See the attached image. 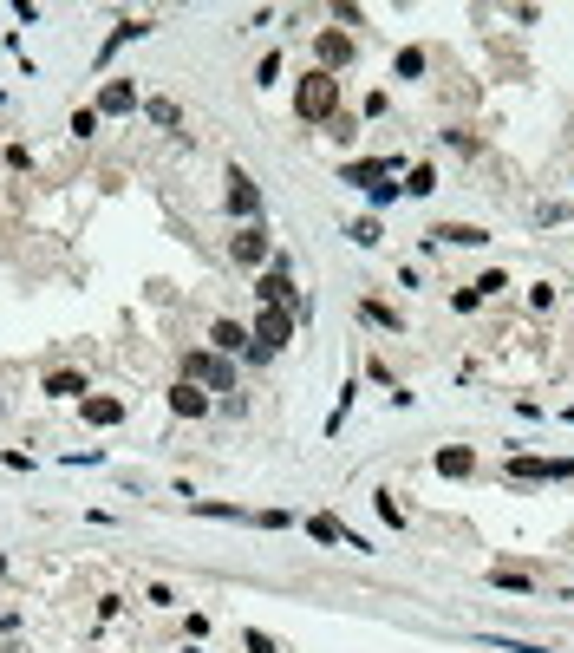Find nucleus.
Masks as SVG:
<instances>
[{"mask_svg": "<svg viewBox=\"0 0 574 653\" xmlns=\"http://www.w3.org/2000/svg\"><path fill=\"white\" fill-rule=\"evenodd\" d=\"M294 112L307 118V124H326V118H340V78L314 66V72H307V78L294 86Z\"/></svg>", "mask_w": 574, "mask_h": 653, "instance_id": "f257e3e1", "label": "nucleus"}, {"mask_svg": "<svg viewBox=\"0 0 574 653\" xmlns=\"http://www.w3.org/2000/svg\"><path fill=\"white\" fill-rule=\"evenodd\" d=\"M294 340V314L287 308H261V320H255V346L261 353H281Z\"/></svg>", "mask_w": 574, "mask_h": 653, "instance_id": "f03ea898", "label": "nucleus"}, {"mask_svg": "<svg viewBox=\"0 0 574 653\" xmlns=\"http://www.w3.org/2000/svg\"><path fill=\"white\" fill-rule=\"evenodd\" d=\"M568 471H574L568 457H515V464H509L515 483H555V477H568Z\"/></svg>", "mask_w": 574, "mask_h": 653, "instance_id": "7ed1b4c3", "label": "nucleus"}, {"mask_svg": "<svg viewBox=\"0 0 574 653\" xmlns=\"http://www.w3.org/2000/svg\"><path fill=\"white\" fill-rule=\"evenodd\" d=\"M183 379H209L215 392H229V386H235V366L209 360V353H183Z\"/></svg>", "mask_w": 574, "mask_h": 653, "instance_id": "20e7f679", "label": "nucleus"}, {"mask_svg": "<svg viewBox=\"0 0 574 653\" xmlns=\"http://www.w3.org/2000/svg\"><path fill=\"white\" fill-rule=\"evenodd\" d=\"M229 216H241V223H255V216H261V189L249 183V177H229Z\"/></svg>", "mask_w": 574, "mask_h": 653, "instance_id": "39448f33", "label": "nucleus"}, {"mask_svg": "<svg viewBox=\"0 0 574 653\" xmlns=\"http://www.w3.org/2000/svg\"><path fill=\"white\" fill-rule=\"evenodd\" d=\"M392 170H398V157H372V163H346L340 170V183H392Z\"/></svg>", "mask_w": 574, "mask_h": 653, "instance_id": "423d86ee", "label": "nucleus"}, {"mask_svg": "<svg viewBox=\"0 0 574 653\" xmlns=\"http://www.w3.org/2000/svg\"><path fill=\"white\" fill-rule=\"evenodd\" d=\"M229 249H235V262H241V268L268 262V229H261V223H249V229H241V235L229 242Z\"/></svg>", "mask_w": 574, "mask_h": 653, "instance_id": "0eeeda50", "label": "nucleus"}, {"mask_svg": "<svg viewBox=\"0 0 574 653\" xmlns=\"http://www.w3.org/2000/svg\"><path fill=\"white\" fill-rule=\"evenodd\" d=\"M105 112H138V86H131V78H112V86L98 92V118Z\"/></svg>", "mask_w": 574, "mask_h": 653, "instance_id": "6e6552de", "label": "nucleus"}, {"mask_svg": "<svg viewBox=\"0 0 574 653\" xmlns=\"http://www.w3.org/2000/svg\"><path fill=\"white\" fill-rule=\"evenodd\" d=\"M307 536H314V542H340V549H366V542L352 536V529H340V516H314Z\"/></svg>", "mask_w": 574, "mask_h": 653, "instance_id": "1a4fd4ad", "label": "nucleus"}, {"mask_svg": "<svg viewBox=\"0 0 574 653\" xmlns=\"http://www.w3.org/2000/svg\"><path fill=\"white\" fill-rule=\"evenodd\" d=\"M170 412H177V418H203V412H209V392H196L189 379H177V392H170Z\"/></svg>", "mask_w": 574, "mask_h": 653, "instance_id": "9d476101", "label": "nucleus"}, {"mask_svg": "<svg viewBox=\"0 0 574 653\" xmlns=\"http://www.w3.org/2000/svg\"><path fill=\"white\" fill-rule=\"evenodd\" d=\"M261 308H287L294 301V275H287V268H275V275H261Z\"/></svg>", "mask_w": 574, "mask_h": 653, "instance_id": "9b49d317", "label": "nucleus"}, {"mask_svg": "<svg viewBox=\"0 0 574 653\" xmlns=\"http://www.w3.org/2000/svg\"><path fill=\"white\" fill-rule=\"evenodd\" d=\"M78 418H86V425H118L124 418V399H78Z\"/></svg>", "mask_w": 574, "mask_h": 653, "instance_id": "f8f14e48", "label": "nucleus"}, {"mask_svg": "<svg viewBox=\"0 0 574 653\" xmlns=\"http://www.w3.org/2000/svg\"><path fill=\"white\" fill-rule=\"evenodd\" d=\"M314 46H320V72H333V66L352 60V40H346V33H320Z\"/></svg>", "mask_w": 574, "mask_h": 653, "instance_id": "ddd939ff", "label": "nucleus"}, {"mask_svg": "<svg viewBox=\"0 0 574 653\" xmlns=\"http://www.w3.org/2000/svg\"><path fill=\"white\" fill-rule=\"evenodd\" d=\"M431 242H457V249H477V242H489L477 223H444V229H431Z\"/></svg>", "mask_w": 574, "mask_h": 653, "instance_id": "4468645a", "label": "nucleus"}, {"mask_svg": "<svg viewBox=\"0 0 574 653\" xmlns=\"http://www.w3.org/2000/svg\"><path fill=\"white\" fill-rule=\"evenodd\" d=\"M209 340L223 346V353H241V346H249V326H235V320H215V326H209Z\"/></svg>", "mask_w": 574, "mask_h": 653, "instance_id": "2eb2a0df", "label": "nucleus"}, {"mask_svg": "<svg viewBox=\"0 0 574 653\" xmlns=\"http://www.w3.org/2000/svg\"><path fill=\"white\" fill-rule=\"evenodd\" d=\"M437 471H444V477H470V471H477V457L463 451V445H451V451H437Z\"/></svg>", "mask_w": 574, "mask_h": 653, "instance_id": "dca6fc26", "label": "nucleus"}, {"mask_svg": "<svg viewBox=\"0 0 574 653\" xmlns=\"http://www.w3.org/2000/svg\"><path fill=\"white\" fill-rule=\"evenodd\" d=\"M46 392H52V399H86V379H78V372H52Z\"/></svg>", "mask_w": 574, "mask_h": 653, "instance_id": "f3484780", "label": "nucleus"}, {"mask_svg": "<svg viewBox=\"0 0 574 653\" xmlns=\"http://www.w3.org/2000/svg\"><path fill=\"white\" fill-rule=\"evenodd\" d=\"M431 183H437L431 163H412V183H405V189H412V197H431Z\"/></svg>", "mask_w": 574, "mask_h": 653, "instance_id": "a211bd4d", "label": "nucleus"}, {"mask_svg": "<svg viewBox=\"0 0 574 653\" xmlns=\"http://www.w3.org/2000/svg\"><path fill=\"white\" fill-rule=\"evenodd\" d=\"M418 72H424V52L405 46V52H398V78H418Z\"/></svg>", "mask_w": 574, "mask_h": 653, "instance_id": "6ab92c4d", "label": "nucleus"}, {"mask_svg": "<svg viewBox=\"0 0 574 653\" xmlns=\"http://www.w3.org/2000/svg\"><path fill=\"white\" fill-rule=\"evenodd\" d=\"M346 235H352V242H360V249H372V242H378V223H372V216H360V223H352Z\"/></svg>", "mask_w": 574, "mask_h": 653, "instance_id": "aec40b11", "label": "nucleus"}, {"mask_svg": "<svg viewBox=\"0 0 574 653\" xmlns=\"http://www.w3.org/2000/svg\"><path fill=\"white\" fill-rule=\"evenodd\" d=\"M144 112H150V118H157L163 131H170V124H177V105H170V98H150V105H144Z\"/></svg>", "mask_w": 574, "mask_h": 653, "instance_id": "412c9836", "label": "nucleus"}, {"mask_svg": "<svg viewBox=\"0 0 574 653\" xmlns=\"http://www.w3.org/2000/svg\"><path fill=\"white\" fill-rule=\"evenodd\" d=\"M72 131H78V138H92V131H98V105H86V112H72Z\"/></svg>", "mask_w": 574, "mask_h": 653, "instance_id": "4be33fe9", "label": "nucleus"}, {"mask_svg": "<svg viewBox=\"0 0 574 653\" xmlns=\"http://www.w3.org/2000/svg\"><path fill=\"white\" fill-rule=\"evenodd\" d=\"M503 288H509V275H503V268H489V275L477 281V294H483V301H489V294H503Z\"/></svg>", "mask_w": 574, "mask_h": 653, "instance_id": "5701e85b", "label": "nucleus"}, {"mask_svg": "<svg viewBox=\"0 0 574 653\" xmlns=\"http://www.w3.org/2000/svg\"><path fill=\"white\" fill-rule=\"evenodd\" d=\"M366 320H372V326H398V314H392V308H378V301H366Z\"/></svg>", "mask_w": 574, "mask_h": 653, "instance_id": "b1692460", "label": "nucleus"}, {"mask_svg": "<svg viewBox=\"0 0 574 653\" xmlns=\"http://www.w3.org/2000/svg\"><path fill=\"white\" fill-rule=\"evenodd\" d=\"M241 640H249V653H281V647H275V640H268L261 628H249V634H241Z\"/></svg>", "mask_w": 574, "mask_h": 653, "instance_id": "393cba45", "label": "nucleus"}]
</instances>
